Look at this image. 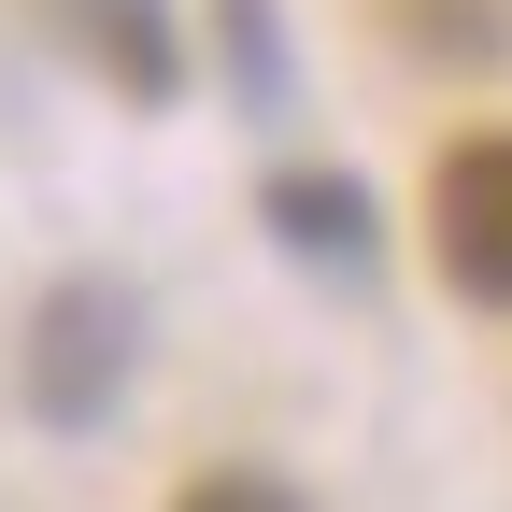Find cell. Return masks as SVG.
<instances>
[{
	"label": "cell",
	"mask_w": 512,
	"mask_h": 512,
	"mask_svg": "<svg viewBox=\"0 0 512 512\" xmlns=\"http://www.w3.org/2000/svg\"><path fill=\"white\" fill-rule=\"evenodd\" d=\"M427 242H441V285L512 313V128H470L427 185Z\"/></svg>",
	"instance_id": "7a4b0ae2"
},
{
	"label": "cell",
	"mask_w": 512,
	"mask_h": 512,
	"mask_svg": "<svg viewBox=\"0 0 512 512\" xmlns=\"http://www.w3.org/2000/svg\"><path fill=\"white\" fill-rule=\"evenodd\" d=\"M43 15L72 29L128 100H171V15H157V0H43Z\"/></svg>",
	"instance_id": "3957f363"
},
{
	"label": "cell",
	"mask_w": 512,
	"mask_h": 512,
	"mask_svg": "<svg viewBox=\"0 0 512 512\" xmlns=\"http://www.w3.org/2000/svg\"><path fill=\"white\" fill-rule=\"evenodd\" d=\"M171 512H299V484H271V470H200Z\"/></svg>",
	"instance_id": "5b68a950"
},
{
	"label": "cell",
	"mask_w": 512,
	"mask_h": 512,
	"mask_svg": "<svg viewBox=\"0 0 512 512\" xmlns=\"http://www.w3.org/2000/svg\"><path fill=\"white\" fill-rule=\"evenodd\" d=\"M128 356H143V313H128V285H57L29 313V413L43 427H100Z\"/></svg>",
	"instance_id": "6da1fadb"
},
{
	"label": "cell",
	"mask_w": 512,
	"mask_h": 512,
	"mask_svg": "<svg viewBox=\"0 0 512 512\" xmlns=\"http://www.w3.org/2000/svg\"><path fill=\"white\" fill-rule=\"evenodd\" d=\"M285 242H313V256H370V214H356V185H285Z\"/></svg>",
	"instance_id": "277c9868"
}]
</instances>
